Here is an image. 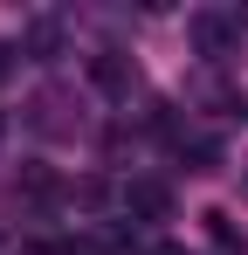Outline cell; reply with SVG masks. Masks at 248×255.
<instances>
[{
  "label": "cell",
  "mask_w": 248,
  "mask_h": 255,
  "mask_svg": "<svg viewBox=\"0 0 248 255\" xmlns=\"http://www.w3.org/2000/svg\"><path fill=\"white\" fill-rule=\"evenodd\" d=\"M193 48H200L207 62H228V55L242 48V21H235V14H214V7L193 14Z\"/></svg>",
  "instance_id": "6da1fadb"
},
{
  "label": "cell",
  "mask_w": 248,
  "mask_h": 255,
  "mask_svg": "<svg viewBox=\"0 0 248 255\" xmlns=\"http://www.w3.org/2000/svg\"><path fill=\"white\" fill-rule=\"evenodd\" d=\"M90 76H97V90H111V97H131L138 90V62L124 48H104V55H90Z\"/></svg>",
  "instance_id": "7a4b0ae2"
},
{
  "label": "cell",
  "mask_w": 248,
  "mask_h": 255,
  "mask_svg": "<svg viewBox=\"0 0 248 255\" xmlns=\"http://www.w3.org/2000/svg\"><path fill=\"white\" fill-rule=\"evenodd\" d=\"M124 207H131V214H145V221H165L172 193H165V186H152V179H138V186H124Z\"/></svg>",
  "instance_id": "3957f363"
},
{
  "label": "cell",
  "mask_w": 248,
  "mask_h": 255,
  "mask_svg": "<svg viewBox=\"0 0 248 255\" xmlns=\"http://www.w3.org/2000/svg\"><path fill=\"white\" fill-rule=\"evenodd\" d=\"M55 48H62V28H55V21H35V28H28V55H35V62H55Z\"/></svg>",
  "instance_id": "277c9868"
},
{
  "label": "cell",
  "mask_w": 248,
  "mask_h": 255,
  "mask_svg": "<svg viewBox=\"0 0 248 255\" xmlns=\"http://www.w3.org/2000/svg\"><path fill=\"white\" fill-rule=\"evenodd\" d=\"M7 69H14V48H7V42H0V76H7Z\"/></svg>",
  "instance_id": "5b68a950"
},
{
  "label": "cell",
  "mask_w": 248,
  "mask_h": 255,
  "mask_svg": "<svg viewBox=\"0 0 248 255\" xmlns=\"http://www.w3.org/2000/svg\"><path fill=\"white\" fill-rule=\"evenodd\" d=\"M242 111H248V104H242Z\"/></svg>",
  "instance_id": "8992f818"
}]
</instances>
